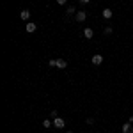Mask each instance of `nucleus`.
<instances>
[{"label": "nucleus", "instance_id": "obj_17", "mask_svg": "<svg viewBox=\"0 0 133 133\" xmlns=\"http://www.w3.org/2000/svg\"><path fill=\"white\" fill-rule=\"evenodd\" d=\"M68 133H73V131H68Z\"/></svg>", "mask_w": 133, "mask_h": 133}, {"label": "nucleus", "instance_id": "obj_5", "mask_svg": "<svg viewBox=\"0 0 133 133\" xmlns=\"http://www.w3.org/2000/svg\"><path fill=\"white\" fill-rule=\"evenodd\" d=\"M101 14H103V18H105V20H110V18L114 16V11H110L108 7H107V9H103Z\"/></svg>", "mask_w": 133, "mask_h": 133}, {"label": "nucleus", "instance_id": "obj_2", "mask_svg": "<svg viewBox=\"0 0 133 133\" xmlns=\"http://www.w3.org/2000/svg\"><path fill=\"white\" fill-rule=\"evenodd\" d=\"M92 64H94V66H99V64H101L103 62V55L101 53H96V55H92Z\"/></svg>", "mask_w": 133, "mask_h": 133}, {"label": "nucleus", "instance_id": "obj_7", "mask_svg": "<svg viewBox=\"0 0 133 133\" xmlns=\"http://www.w3.org/2000/svg\"><path fill=\"white\" fill-rule=\"evenodd\" d=\"M83 37H85V39H92V37H94V30H92V29H85V30H83Z\"/></svg>", "mask_w": 133, "mask_h": 133}, {"label": "nucleus", "instance_id": "obj_3", "mask_svg": "<svg viewBox=\"0 0 133 133\" xmlns=\"http://www.w3.org/2000/svg\"><path fill=\"white\" fill-rule=\"evenodd\" d=\"M53 126L61 130V128H64V126H66V123H64V119H62V117H55V119H53Z\"/></svg>", "mask_w": 133, "mask_h": 133}, {"label": "nucleus", "instance_id": "obj_14", "mask_svg": "<svg viewBox=\"0 0 133 133\" xmlns=\"http://www.w3.org/2000/svg\"><path fill=\"white\" fill-rule=\"evenodd\" d=\"M51 117H53V119L59 117V112H57V110H51Z\"/></svg>", "mask_w": 133, "mask_h": 133}, {"label": "nucleus", "instance_id": "obj_4", "mask_svg": "<svg viewBox=\"0 0 133 133\" xmlns=\"http://www.w3.org/2000/svg\"><path fill=\"white\" fill-rule=\"evenodd\" d=\"M25 30L29 32V34H32V32L37 30V25H36V23H32V21H29V23L25 25Z\"/></svg>", "mask_w": 133, "mask_h": 133}, {"label": "nucleus", "instance_id": "obj_8", "mask_svg": "<svg viewBox=\"0 0 133 133\" xmlns=\"http://www.w3.org/2000/svg\"><path fill=\"white\" fill-rule=\"evenodd\" d=\"M20 18H21V20H29V18H30V11H29V9H23L20 12Z\"/></svg>", "mask_w": 133, "mask_h": 133}, {"label": "nucleus", "instance_id": "obj_15", "mask_svg": "<svg viewBox=\"0 0 133 133\" xmlns=\"http://www.w3.org/2000/svg\"><path fill=\"white\" fill-rule=\"evenodd\" d=\"M66 2H68V0H57V4H59V5H64Z\"/></svg>", "mask_w": 133, "mask_h": 133}, {"label": "nucleus", "instance_id": "obj_12", "mask_svg": "<svg viewBox=\"0 0 133 133\" xmlns=\"http://www.w3.org/2000/svg\"><path fill=\"white\" fill-rule=\"evenodd\" d=\"M48 64H50V68H57V59H50Z\"/></svg>", "mask_w": 133, "mask_h": 133}, {"label": "nucleus", "instance_id": "obj_10", "mask_svg": "<svg viewBox=\"0 0 133 133\" xmlns=\"http://www.w3.org/2000/svg\"><path fill=\"white\" fill-rule=\"evenodd\" d=\"M50 126H51L50 119H44V121H43V128H50Z\"/></svg>", "mask_w": 133, "mask_h": 133}, {"label": "nucleus", "instance_id": "obj_6", "mask_svg": "<svg viewBox=\"0 0 133 133\" xmlns=\"http://www.w3.org/2000/svg\"><path fill=\"white\" fill-rule=\"evenodd\" d=\"M68 68V62L64 59H57V69H66Z\"/></svg>", "mask_w": 133, "mask_h": 133}, {"label": "nucleus", "instance_id": "obj_11", "mask_svg": "<svg viewBox=\"0 0 133 133\" xmlns=\"http://www.w3.org/2000/svg\"><path fill=\"white\" fill-rule=\"evenodd\" d=\"M68 14H69V16H71V14H76V9H75L73 5H69V7H68Z\"/></svg>", "mask_w": 133, "mask_h": 133}, {"label": "nucleus", "instance_id": "obj_13", "mask_svg": "<svg viewBox=\"0 0 133 133\" xmlns=\"http://www.w3.org/2000/svg\"><path fill=\"white\" fill-rule=\"evenodd\" d=\"M112 27H105V34H107V36H108V34H112Z\"/></svg>", "mask_w": 133, "mask_h": 133}, {"label": "nucleus", "instance_id": "obj_1", "mask_svg": "<svg viewBox=\"0 0 133 133\" xmlns=\"http://www.w3.org/2000/svg\"><path fill=\"white\" fill-rule=\"evenodd\" d=\"M75 18H76V21H85L87 20V12H85V11H76Z\"/></svg>", "mask_w": 133, "mask_h": 133}, {"label": "nucleus", "instance_id": "obj_9", "mask_svg": "<svg viewBox=\"0 0 133 133\" xmlns=\"http://www.w3.org/2000/svg\"><path fill=\"white\" fill-rule=\"evenodd\" d=\"M123 133H133V128H131V124H130V123L123 124Z\"/></svg>", "mask_w": 133, "mask_h": 133}, {"label": "nucleus", "instance_id": "obj_16", "mask_svg": "<svg viewBox=\"0 0 133 133\" xmlns=\"http://www.w3.org/2000/svg\"><path fill=\"white\" fill-rule=\"evenodd\" d=\"M80 2H82V4H89L91 0H80Z\"/></svg>", "mask_w": 133, "mask_h": 133}]
</instances>
